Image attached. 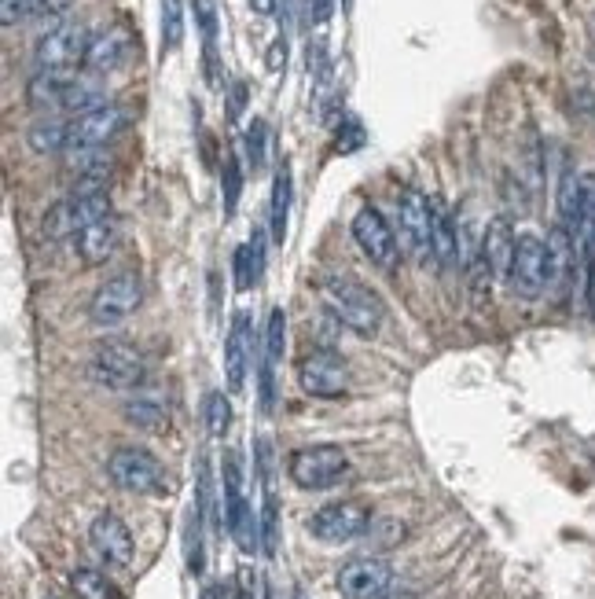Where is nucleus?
Returning <instances> with one entry per match:
<instances>
[{
    "label": "nucleus",
    "mask_w": 595,
    "mask_h": 599,
    "mask_svg": "<svg viewBox=\"0 0 595 599\" xmlns=\"http://www.w3.org/2000/svg\"><path fill=\"white\" fill-rule=\"evenodd\" d=\"M368 526H371V508L364 500H335V504H324L309 519V533L324 544L357 541L360 533H368Z\"/></svg>",
    "instance_id": "12"
},
{
    "label": "nucleus",
    "mask_w": 595,
    "mask_h": 599,
    "mask_svg": "<svg viewBox=\"0 0 595 599\" xmlns=\"http://www.w3.org/2000/svg\"><path fill=\"white\" fill-rule=\"evenodd\" d=\"M291 166L287 162H280V170H276V177H272V203H269V236L272 243H280L287 239V225H291Z\"/></svg>",
    "instance_id": "24"
},
{
    "label": "nucleus",
    "mask_w": 595,
    "mask_h": 599,
    "mask_svg": "<svg viewBox=\"0 0 595 599\" xmlns=\"http://www.w3.org/2000/svg\"><path fill=\"white\" fill-rule=\"evenodd\" d=\"M280 548V504H276V489L272 482H265V504H261V552L276 555Z\"/></svg>",
    "instance_id": "29"
},
{
    "label": "nucleus",
    "mask_w": 595,
    "mask_h": 599,
    "mask_svg": "<svg viewBox=\"0 0 595 599\" xmlns=\"http://www.w3.org/2000/svg\"><path fill=\"white\" fill-rule=\"evenodd\" d=\"M397 232L401 247L412 261L430 265L434 261V225H430V199L416 188L397 195Z\"/></svg>",
    "instance_id": "9"
},
{
    "label": "nucleus",
    "mask_w": 595,
    "mask_h": 599,
    "mask_svg": "<svg viewBox=\"0 0 595 599\" xmlns=\"http://www.w3.org/2000/svg\"><path fill=\"white\" fill-rule=\"evenodd\" d=\"M45 15V0H0V23L8 26H23V23H34Z\"/></svg>",
    "instance_id": "33"
},
{
    "label": "nucleus",
    "mask_w": 595,
    "mask_h": 599,
    "mask_svg": "<svg viewBox=\"0 0 595 599\" xmlns=\"http://www.w3.org/2000/svg\"><path fill=\"white\" fill-rule=\"evenodd\" d=\"M89 372L96 383L118 390V394H133V390L147 386V364L129 342H100L92 353Z\"/></svg>",
    "instance_id": "5"
},
{
    "label": "nucleus",
    "mask_w": 595,
    "mask_h": 599,
    "mask_svg": "<svg viewBox=\"0 0 595 599\" xmlns=\"http://www.w3.org/2000/svg\"><path fill=\"white\" fill-rule=\"evenodd\" d=\"M294 599H305V596H302V592H298V596H294Z\"/></svg>",
    "instance_id": "41"
},
{
    "label": "nucleus",
    "mask_w": 595,
    "mask_h": 599,
    "mask_svg": "<svg viewBox=\"0 0 595 599\" xmlns=\"http://www.w3.org/2000/svg\"><path fill=\"white\" fill-rule=\"evenodd\" d=\"M195 8V23L203 30V59H206V81L221 85V63H217V8L214 0H191Z\"/></svg>",
    "instance_id": "25"
},
{
    "label": "nucleus",
    "mask_w": 595,
    "mask_h": 599,
    "mask_svg": "<svg viewBox=\"0 0 595 599\" xmlns=\"http://www.w3.org/2000/svg\"><path fill=\"white\" fill-rule=\"evenodd\" d=\"M232 599H250V592H247V585H239V588H236V596H232Z\"/></svg>",
    "instance_id": "39"
},
{
    "label": "nucleus",
    "mask_w": 595,
    "mask_h": 599,
    "mask_svg": "<svg viewBox=\"0 0 595 599\" xmlns=\"http://www.w3.org/2000/svg\"><path fill=\"white\" fill-rule=\"evenodd\" d=\"M243 147H247V162L254 166V173L265 170V162H269V122H265V118H254V122L247 125Z\"/></svg>",
    "instance_id": "31"
},
{
    "label": "nucleus",
    "mask_w": 595,
    "mask_h": 599,
    "mask_svg": "<svg viewBox=\"0 0 595 599\" xmlns=\"http://www.w3.org/2000/svg\"><path fill=\"white\" fill-rule=\"evenodd\" d=\"M320 306H324L327 317L364 335V339L379 335L382 320H386V306H382L379 294L364 283L349 280V276H331V280L320 283Z\"/></svg>",
    "instance_id": "1"
},
{
    "label": "nucleus",
    "mask_w": 595,
    "mask_h": 599,
    "mask_svg": "<svg viewBox=\"0 0 595 599\" xmlns=\"http://www.w3.org/2000/svg\"><path fill=\"white\" fill-rule=\"evenodd\" d=\"M203 419H206V430H210L214 438H221V434H225L228 423H232V405H228L225 390H210V394H206Z\"/></svg>",
    "instance_id": "34"
},
{
    "label": "nucleus",
    "mask_w": 595,
    "mask_h": 599,
    "mask_svg": "<svg viewBox=\"0 0 595 599\" xmlns=\"http://www.w3.org/2000/svg\"><path fill=\"white\" fill-rule=\"evenodd\" d=\"M78 70H34L26 81V103L30 107H63V96L74 85Z\"/></svg>",
    "instance_id": "23"
},
{
    "label": "nucleus",
    "mask_w": 595,
    "mask_h": 599,
    "mask_svg": "<svg viewBox=\"0 0 595 599\" xmlns=\"http://www.w3.org/2000/svg\"><path fill=\"white\" fill-rule=\"evenodd\" d=\"M250 8H254L258 15H272L276 12V0H250Z\"/></svg>",
    "instance_id": "38"
},
{
    "label": "nucleus",
    "mask_w": 595,
    "mask_h": 599,
    "mask_svg": "<svg viewBox=\"0 0 595 599\" xmlns=\"http://www.w3.org/2000/svg\"><path fill=\"white\" fill-rule=\"evenodd\" d=\"M184 41V8L180 0H162V52H177Z\"/></svg>",
    "instance_id": "32"
},
{
    "label": "nucleus",
    "mask_w": 595,
    "mask_h": 599,
    "mask_svg": "<svg viewBox=\"0 0 595 599\" xmlns=\"http://www.w3.org/2000/svg\"><path fill=\"white\" fill-rule=\"evenodd\" d=\"M70 588H74L78 599H118V592H114V585L107 581V574L92 570V566H78V570L70 574Z\"/></svg>",
    "instance_id": "28"
},
{
    "label": "nucleus",
    "mask_w": 595,
    "mask_h": 599,
    "mask_svg": "<svg viewBox=\"0 0 595 599\" xmlns=\"http://www.w3.org/2000/svg\"><path fill=\"white\" fill-rule=\"evenodd\" d=\"M335 585L346 599H382L393 585V566L379 555H360L338 570Z\"/></svg>",
    "instance_id": "14"
},
{
    "label": "nucleus",
    "mask_w": 595,
    "mask_h": 599,
    "mask_svg": "<svg viewBox=\"0 0 595 599\" xmlns=\"http://www.w3.org/2000/svg\"><path fill=\"white\" fill-rule=\"evenodd\" d=\"M592 309H595V294H592Z\"/></svg>",
    "instance_id": "42"
},
{
    "label": "nucleus",
    "mask_w": 595,
    "mask_h": 599,
    "mask_svg": "<svg viewBox=\"0 0 595 599\" xmlns=\"http://www.w3.org/2000/svg\"><path fill=\"white\" fill-rule=\"evenodd\" d=\"M144 302V283L136 272H114L111 280L100 283L89 302V320L96 328H122Z\"/></svg>",
    "instance_id": "6"
},
{
    "label": "nucleus",
    "mask_w": 595,
    "mask_h": 599,
    "mask_svg": "<svg viewBox=\"0 0 595 599\" xmlns=\"http://www.w3.org/2000/svg\"><path fill=\"white\" fill-rule=\"evenodd\" d=\"M551 287V254H548V239L533 236H518L515 261H511V272H507V291L515 298H540V294Z\"/></svg>",
    "instance_id": "7"
},
{
    "label": "nucleus",
    "mask_w": 595,
    "mask_h": 599,
    "mask_svg": "<svg viewBox=\"0 0 595 599\" xmlns=\"http://www.w3.org/2000/svg\"><path fill=\"white\" fill-rule=\"evenodd\" d=\"M236 287L239 291H250L254 283H261V276H265V236L261 232H254L250 236V243H243V247L236 250Z\"/></svg>",
    "instance_id": "26"
},
{
    "label": "nucleus",
    "mask_w": 595,
    "mask_h": 599,
    "mask_svg": "<svg viewBox=\"0 0 595 599\" xmlns=\"http://www.w3.org/2000/svg\"><path fill=\"white\" fill-rule=\"evenodd\" d=\"M515 247H518V236L511 221L507 217H493L489 225H485V236H482V261L489 276L500 283H507V272H511V261H515Z\"/></svg>",
    "instance_id": "19"
},
{
    "label": "nucleus",
    "mask_w": 595,
    "mask_h": 599,
    "mask_svg": "<svg viewBox=\"0 0 595 599\" xmlns=\"http://www.w3.org/2000/svg\"><path fill=\"white\" fill-rule=\"evenodd\" d=\"M203 599H217V585H206V592H203Z\"/></svg>",
    "instance_id": "40"
},
{
    "label": "nucleus",
    "mask_w": 595,
    "mask_h": 599,
    "mask_svg": "<svg viewBox=\"0 0 595 599\" xmlns=\"http://www.w3.org/2000/svg\"><path fill=\"white\" fill-rule=\"evenodd\" d=\"M89 544L92 552L100 555L103 563L114 566V570H122V566L133 563V533H129V526H125L114 511H103V515H96L89 526Z\"/></svg>",
    "instance_id": "17"
},
{
    "label": "nucleus",
    "mask_w": 595,
    "mask_h": 599,
    "mask_svg": "<svg viewBox=\"0 0 595 599\" xmlns=\"http://www.w3.org/2000/svg\"><path fill=\"white\" fill-rule=\"evenodd\" d=\"M287 67V34H280L269 48V70H283Z\"/></svg>",
    "instance_id": "36"
},
{
    "label": "nucleus",
    "mask_w": 595,
    "mask_h": 599,
    "mask_svg": "<svg viewBox=\"0 0 595 599\" xmlns=\"http://www.w3.org/2000/svg\"><path fill=\"white\" fill-rule=\"evenodd\" d=\"M254 350H258V328H254V313L250 309H239L232 317V328H228L225 339V379L228 390L239 394L247 386L250 361H254Z\"/></svg>",
    "instance_id": "16"
},
{
    "label": "nucleus",
    "mask_w": 595,
    "mask_h": 599,
    "mask_svg": "<svg viewBox=\"0 0 595 599\" xmlns=\"http://www.w3.org/2000/svg\"><path fill=\"white\" fill-rule=\"evenodd\" d=\"M430 225H434V265H438V272L456 269V261H460V232H456V221H452L449 206L441 199H430Z\"/></svg>",
    "instance_id": "22"
},
{
    "label": "nucleus",
    "mask_w": 595,
    "mask_h": 599,
    "mask_svg": "<svg viewBox=\"0 0 595 599\" xmlns=\"http://www.w3.org/2000/svg\"><path fill=\"white\" fill-rule=\"evenodd\" d=\"M118 236H122V228H118V217L114 214L92 221L89 228H81L78 236H74L81 265H89V269L92 265H103L114 254V247H118Z\"/></svg>",
    "instance_id": "20"
},
{
    "label": "nucleus",
    "mask_w": 595,
    "mask_h": 599,
    "mask_svg": "<svg viewBox=\"0 0 595 599\" xmlns=\"http://www.w3.org/2000/svg\"><path fill=\"white\" fill-rule=\"evenodd\" d=\"M122 416L147 434H162L169 427V397L158 386H140L133 394H125Z\"/></svg>",
    "instance_id": "18"
},
{
    "label": "nucleus",
    "mask_w": 595,
    "mask_h": 599,
    "mask_svg": "<svg viewBox=\"0 0 595 599\" xmlns=\"http://www.w3.org/2000/svg\"><path fill=\"white\" fill-rule=\"evenodd\" d=\"M239 195H243V166H239V155H225V166H221V203H225V217H232L239 210Z\"/></svg>",
    "instance_id": "30"
},
{
    "label": "nucleus",
    "mask_w": 595,
    "mask_h": 599,
    "mask_svg": "<svg viewBox=\"0 0 595 599\" xmlns=\"http://www.w3.org/2000/svg\"><path fill=\"white\" fill-rule=\"evenodd\" d=\"M48 599H56V596H48Z\"/></svg>",
    "instance_id": "43"
},
{
    "label": "nucleus",
    "mask_w": 595,
    "mask_h": 599,
    "mask_svg": "<svg viewBox=\"0 0 595 599\" xmlns=\"http://www.w3.org/2000/svg\"><path fill=\"white\" fill-rule=\"evenodd\" d=\"M243 107H247V85H243V81H236V85L228 89V118L236 122L239 114H243Z\"/></svg>",
    "instance_id": "35"
},
{
    "label": "nucleus",
    "mask_w": 595,
    "mask_h": 599,
    "mask_svg": "<svg viewBox=\"0 0 595 599\" xmlns=\"http://www.w3.org/2000/svg\"><path fill=\"white\" fill-rule=\"evenodd\" d=\"M89 26L85 23H56L48 34H41L34 48L37 70H78L89 56Z\"/></svg>",
    "instance_id": "10"
},
{
    "label": "nucleus",
    "mask_w": 595,
    "mask_h": 599,
    "mask_svg": "<svg viewBox=\"0 0 595 599\" xmlns=\"http://www.w3.org/2000/svg\"><path fill=\"white\" fill-rule=\"evenodd\" d=\"M26 144H30V151H37V155H63V151H67V122L48 118V122L30 125V129H26Z\"/></svg>",
    "instance_id": "27"
},
{
    "label": "nucleus",
    "mask_w": 595,
    "mask_h": 599,
    "mask_svg": "<svg viewBox=\"0 0 595 599\" xmlns=\"http://www.w3.org/2000/svg\"><path fill=\"white\" fill-rule=\"evenodd\" d=\"M283 342H287V313L276 306L269 313V320H265L261 364H258V401L265 416L276 408V375H280V361H283Z\"/></svg>",
    "instance_id": "15"
},
{
    "label": "nucleus",
    "mask_w": 595,
    "mask_h": 599,
    "mask_svg": "<svg viewBox=\"0 0 595 599\" xmlns=\"http://www.w3.org/2000/svg\"><path fill=\"white\" fill-rule=\"evenodd\" d=\"M298 383L309 397L335 401L349 390V364L331 346H309L298 361Z\"/></svg>",
    "instance_id": "8"
},
{
    "label": "nucleus",
    "mask_w": 595,
    "mask_h": 599,
    "mask_svg": "<svg viewBox=\"0 0 595 599\" xmlns=\"http://www.w3.org/2000/svg\"><path fill=\"white\" fill-rule=\"evenodd\" d=\"M107 478L136 497H155L166 489V471L158 464V456L140 449V445H118L107 456Z\"/></svg>",
    "instance_id": "3"
},
{
    "label": "nucleus",
    "mask_w": 595,
    "mask_h": 599,
    "mask_svg": "<svg viewBox=\"0 0 595 599\" xmlns=\"http://www.w3.org/2000/svg\"><path fill=\"white\" fill-rule=\"evenodd\" d=\"M353 239H357V247L364 250V258L371 265H379V269H393L397 258H401V243H397V232L386 217L375 210V206H364L357 210L353 217Z\"/></svg>",
    "instance_id": "13"
},
{
    "label": "nucleus",
    "mask_w": 595,
    "mask_h": 599,
    "mask_svg": "<svg viewBox=\"0 0 595 599\" xmlns=\"http://www.w3.org/2000/svg\"><path fill=\"white\" fill-rule=\"evenodd\" d=\"M349 471V456L338 449V445H305V449H294L291 460H287V475L298 489H309V493H320V489L338 486Z\"/></svg>",
    "instance_id": "4"
},
{
    "label": "nucleus",
    "mask_w": 595,
    "mask_h": 599,
    "mask_svg": "<svg viewBox=\"0 0 595 599\" xmlns=\"http://www.w3.org/2000/svg\"><path fill=\"white\" fill-rule=\"evenodd\" d=\"M129 48H133L129 34H125L122 26H111V30L92 37L89 56H85V70H92V74H114V70L129 59Z\"/></svg>",
    "instance_id": "21"
},
{
    "label": "nucleus",
    "mask_w": 595,
    "mask_h": 599,
    "mask_svg": "<svg viewBox=\"0 0 595 599\" xmlns=\"http://www.w3.org/2000/svg\"><path fill=\"white\" fill-rule=\"evenodd\" d=\"M221 519L228 526V537L236 541L243 555H254L261 548V515H254L243 489V456L232 449L221 464Z\"/></svg>",
    "instance_id": "2"
},
{
    "label": "nucleus",
    "mask_w": 595,
    "mask_h": 599,
    "mask_svg": "<svg viewBox=\"0 0 595 599\" xmlns=\"http://www.w3.org/2000/svg\"><path fill=\"white\" fill-rule=\"evenodd\" d=\"M129 114H125L122 103L107 100L103 107L89 114H78L67 122V155H85V151H100L122 133Z\"/></svg>",
    "instance_id": "11"
},
{
    "label": "nucleus",
    "mask_w": 595,
    "mask_h": 599,
    "mask_svg": "<svg viewBox=\"0 0 595 599\" xmlns=\"http://www.w3.org/2000/svg\"><path fill=\"white\" fill-rule=\"evenodd\" d=\"M70 4H78V0H45V15H48V19H59V15L67 12Z\"/></svg>",
    "instance_id": "37"
}]
</instances>
